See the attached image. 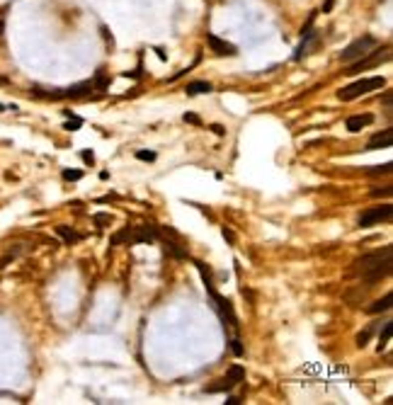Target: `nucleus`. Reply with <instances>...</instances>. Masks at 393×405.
I'll use <instances>...</instances> for the list:
<instances>
[{
    "label": "nucleus",
    "mask_w": 393,
    "mask_h": 405,
    "mask_svg": "<svg viewBox=\"0 0 393 405\" xmlns=\"http://www.w3.org/2000/svg\"><path fill=\"white\" fill-rule=\"evenodd\" d=\"M391 253L393 248L386 245L384 250H376V253H369V255H362L359 260H355L352 265V274H357L367 286H374L379 279L391 274Z\"/></svg>",
    "instance_id": "1"
},
{
    "label": "nucleus",
    "mask_w": 393,
    "mask_h": 405,
    "mask_svg": "<svg viewBox=\"0 0 393 405\" xmlns=\"http://www.w3.org/2000/svg\"><path fill=\"white\" fill-rule=\"evenodd\" d=\"M384 85H386V78H384V75L362 78V80H355V83L345 85L342 90H337V97H340L342 102H352V100L362 97V95H369V92H374V90H381Z\"/></svg>",
    "instance_id": "2"
},
{
    "label": "nucleus",
    "mask_w": 393,
    "mask_h": 405,
    "mask_svg": "<svg viewBox=\"0 0 393 405\" xmlns=\"http://www.w3.org/2000/svg\"><path fill=\"white\" fill-rule=\"evenodd\" d=\"M376 46H379V39L372 37V34H364V37L355 39L352 44L345 46V51L340 54V61H342V63H352L357 58H362L364 54H369V51L376 49Z\"/></svg>",
    "instance_id": "3"
},
{
    "label": "nucleus",
    "mask_w": 393,
    "mask_h": 405,
    "mask_svg": "<svg viewBox=\"0 0 393 405\" xmlns=\"http://www.w3.org/2000/svg\"><path fill=\"white\" fill-rule=\"evenodd\" d=\"M389 58H391V49H389V46H384V49H372L369 54H364L362 58L352 61V66H350L345 73H347V75H355V73H359L362 68H376V66L386 63Z\"/></svg>",
    "instance_id": "4"
},
{
    "label": "nucleus",
    "mask_w": 393,
    "mask_h": 405,
    "mask_svg": "<svg viewBox=\"0 0 393 405\" xmlns=\"http://www.w3.org/2000/svg\"><path fill=\"white\" fill-rule=\"evenodd\" d=\"M391 216H393V206H391V204L372 206V209L362 211V216H359L357 226H359V228H372V226H379V223L391 221Z\"/></svg>",
    "instance_id": "5"
},
{
    "label": "nucleus",
    "mask_w": 393,
    "mask_h": 405,
    "mask_svg": "<svg viewBox=\"0 0 393 405\" xmlns=\"http://www.w3.org/2000/svg\"><path fill=\"white\" fill-rule=\"evenodd\" d=\"M243 379H245V369L241 367V364H233V367L228 369V374H226L224 379H219V384H211V386H206L204 391L206 393H224V391L236 388Z\"/></svg>",
    "instance_id": "6"
},
{
    "label": "nucleus",
    "mask_w": 393,
    "mask_h": 405,
    "mask_svg": "<svg viewBox=\"0 0 393 405\" xmlns=\"http://www.w3.org/2000/svg\"><path fill=\"white\" fill-rule=\"evenodd\" d=\"M206 44H209V49H211L216 56H236V54H238V49H236L231 41L216 37V34H211V32L206 34Z\"/></svg>",
    "instance_id": "7"
},
{
    "label": "nucleus",
    "mask_w": 393,
    "mask_h": 405,
    "mask_svg": "<svg viewBox=\"0 0 393 405\" xmlns=\"http://www.w3.org/2000/svg\"><path fill=\"white\" fill-rule=\"evenodd\" d=\"M158 240V231L153 226H136L129 231V243H153Z\"/></svg>",
    "instance_id": "8"
},
{
    "label": "nucleus",
    "mask_w": 393,
    "mask_h": 405,
    "mask_svg": "<svg viewBox=\"0 0 393 405\" xmlns=\"http://www.w3.org/2000/svg\"><path fill=\"white\" fill-rule=\"evenodd\" d=\"M391 143H393V129L376 131L374 136L369 138V143H367V150H379V148H391Z\"/></svg>",
    "instance_id": "9"
},
{
    "label": "nucleus",
    "mask_w": 393,
    "mask_h": 405,
    "mask_svg": "<svg viewBox=\"0 0 393 405\" xmlns=\"http://www.w3.org/2000/svg\"><path fill=\"white\" fill-rule=\"evenodd\" d=\"M374 122V114H352V117H347V122H345V127L350 134H357V131H362L364 127H369Z\"/></svg>",
    "instance_id": "10"
},
{
    "label": "nucleus",
    "mask_w": 393,
    "mask_h": 405,
    "mask_svg": "<svg viewBox=\"0 0 393 405\" xmlns=\"http://www.w3.org/2000/svg\"><path fill=\"white\" fill-rule=\"evenodd\" d=\"M316 41H318V32H311V29H306V32H303V41L299 44V49H296V54H294V61H301L303 56L308 54L311 44H316Z\"/></svg>",
    "instance_id": "11"
},
{
    "label": "nucleus",
    "mask_w": 393,
    "mask_h": 405,
    "mask_svg": "<svg viewBox=\"0 0 393 405\" xmlns=\"http://www.w3.org/2000/svg\"><path fill=\"white\" fill-rule=\"evenodd\" d=\"M95 85L90 83V80H85V83H75V85H71V88H66V90L61 92V97H85V95H90V90H93Z\"/></svg>",
    "instance_id": "12"
},
{
    "label": "nucleus",
    "mask_w": 393,
    "mask_h": 405,
    "mask_svg": "<svg viewBox=\"0 0 393 405\" xmlns=\"http://www.w3.org/2000/svg\"><path fill=\"white\" fill-rule=\"evenodd\" d=\"M211 83H206V80H194V83H189L185 92H187L189 97H194V95H206V92H211Z\"/></svg>",
    "instance_id": "13"
},
{
    "label": "nucleus",
    "mask_w": 393,
    "mask_h": 405,
    "mask_svg": "<svg viewBox=\"0 0 393 405\" xmlns=\"http://www.w3.org/2000/svg\"><path fill=\"white\" fill-rule=\"evenodd\" d=\"M391 301H393V294L389 291V294L384 296V298H379V301H374L372 306H369V313H384V311H389L391 308Z\"/></svg>",
    "instance_id": "14"
},
{
    "label": "nucleus",
    "mask_w": 393,
    "mask_h": 405,
    "mask_svg": "<svg viewBox=\"0 0 393 405\" xmlns=\"http://www.w3.org/2000/svg\"><path fill=\"white\" fill-rule=\"evenodd\" d=\"M391 335H393V320H386L384 323V330H381V335H379V345H376V350L381 352L389 342H391Z\"/></svg>",
    "instance_id": "15"
},
{
    "label": "nucleus",
    "mask_w": 393,
    "mask_h": 405,
    "mask_svg": "<svg viewBox=\"0 0 393 405\" xmlns=\"http://www.w3.org/2000/svg\"><path fill=\"white\" fill-rule=\"evenodd\" d=\"M56 233H58V236H61L63 240H66L68 245H71V243H78V240H80V236H78L75 231H71L68 226H56Z\"/></svg>",
    "instance_id": "16"
},
{
    "label": "nucleus",
    "mask_w": 393,
    "mask_h": 405,
    "mask_svg": "<svg viewBox=\"0 0 393 405\" xmlns=\"http://www.w3.org/2000/svg\"><path fill=\"white\" fill-rule=\"evenodd\" d=\"M369 194H372L374 199H379V197H391V194H393V184H386V187H381V189L376 187V189H372Z\"/></svg>",
    "instance_id": "17"
},
{
    "label": "nucleus",
    "mask_w": 393,
    "mask_h": 405,
    "mask_svg": "<svg viewBox=\"0 0 393 405\" xmlns=\"http://www.w3.org/2000/svg\"><path fill=\"white\" fill-rule=\"evenodd\" d=\"M68 117H71V119H68V122L63 124V129H68V131H78L80 127H83V119H80V117H73V114H68Z\"/></svg>",
    "instance_id": "18"
},
{
    "label": "nucleus",
    "mask_w": 393,
    "mask_h": 405,
    "mask_svg": "<svg viewBox=\"0 0 393 405\" xmlns=\"http://www.w3.org/2000/svg\"><path fill=\"white\" fill-rule=\"evenodd\" d=\"M93 85H95V88H100V90H105V88L110 85V80H107V75H105V73H102V71H100V73H97V78H95V83H93Z\"/></svg>",
    "instance_id": "19"
},
{
    "label": "nucleus",
    "mask_w": 393,
    "mask_h": 405,
    "mask_svg": "<svg viewBox=\"0 0 393 405\" xmlns=\"http://www.w3.org/2000/svg\"><path fill=\"white\" fill-rule=\"evenodd\" d=\"M80 177H83L80 170H63V180H68V182H75V180H80Z\"/></svg>",
    "instance_id": "20"
},
{
    "label": "nucleus",
    "mask_w": 393,
    "mask_h": 405,
    "mask_svg": "<svg viewBox=\"0 0 393 405\" xmlns=\"http://www.w3.org/2000/svg\"><path fill=\"white\" fill-rule=\"evenodd\" d=\"M391 172V163H386V165H376L369 170V175H389Z\"/></svg>",
    "instance_id": "21"
},
{
    "label": "nucleus",
    "mask_w": 393,
    "mask_h": 405,
    "mask_svg": "<svg viewBox=\"0 0 393 405\" xmlns=\"http://www.w3.org/2000/svg\"><path fill=\"white\" fill-rule=\"evenodd\" d=\"M136 158H138V160H146V163H153V160H155V153H153V150H138Z\"/></svg>",
    "instance_id": "22"
},
{
    "label": "nucleus",
    "mask_w": 393,
    "mask_h": 405,
    "mask_svg": "<svg viewBox=\"0 0 393 405\" xmlns=\"http://www.w3.org/2000/svg\"><path fill=\"white\" fill-rule=\"evenodd\" d=\"M124 240H129V228L127 231H122V233H117V236H112V245H119V243H124Z\"/></svg>",
    "instance_id": "23"
},
{
    "label": "nucleus",
    "mask_w": 393,
    "mask_h": 405,
    "mask_svg": "<svg viewBox=\"0 0 393 405\" xmlns=\"http://www.w3.org/2000/svg\"><path fill=\"white\" fill-rule=\"evenodd\" d=\"M182 119H185L187 124H197V127L202 124V119H199L197 114H192V112H185V114H182Z\"/></svg>",
    "instance_id": "24"
},
{
    "label": "nucleus",
    "mask_w": 393,
    "mask_h": 405,
    "mask_svg": "<svg viewBox=\"0 0 393 405\" xmlns=\"http://www.w3.org/2000/svg\"><path fill=\"white\" fill-rule=\"evenodd\" d=\"M80 158H83V163H88V165H93V163H95V153H93V150H83V153H80Z\"/></svg>",
    "instance_id": "25"
},
{
    "label": "nucleus",
    "mask_w": 393,
    "mask_h": 405,
    "mask_svg": "<svg viewBox=\"0 0 393 405\" xmlns=\"http://www.w3.org/2000/svg\"><path fill=\"white\" fill-rule=\"evenodd\" d=\"M209 129H211V134H216V136H226V129L221 127V124H211Z\"/></svg>",
    "instance_id": "26"
},
{
    "label": "nucleus",
    "mask_w": 393,
    "mask_h": 405,
    "mask_svg": "<svg viewBox=\"0 0 393 405\" xmlns=\"http://www.w3.org/2000/svg\"><path fill=\"white\" fill-rule=\"evenodd\" d=\"M391 95H393L391 90L384 92V105H386V110H389V112H391Z\"/></svg>",
    "instance_id": "27"
},
{
    "label": "nucleus",
    "mask_w": 393,
    "mask_h": 405,
    "mask_svg": "<svg viewBox=\"0 0 393 405\" xmlns=\"http://www.w3.org/2000/svg\"><path fill=\"white\" fill-rule=\"evenodd\" d=\"M95 221H97V223H107V221H110V216H107V214H97V216H95Z\"/></svg>",
    "instance_id": "28"
},
{
    "label": "nucleus",
    "mask_w": 393,
    "mask_h": 405,
    "mask_svg": "<svg viewBox=\"0 0 393 405\" xmlns=\"http://www.w3.org/2000/svg\"><path fill=\"white\" fill-rule=\"evenodd\" d=\"M226 405H241V398H228Z\"/></svg>",
    "instance_id": "29"
},
{
    "label": "nucleus",
    "mask_w": 393,
    "mask_h": 405,
    "mask_svg": "<svg viewBox=\"0 0 393 405\" xmlns=\"http://www.w3.org/2000/svg\"><path fill=\"white\" fill-rule=\"evenodd\" d=\"M224 238H226V240H231V243H233V233H231V231H228V228H224Z\"/></svg>",
    "instance_id": "30"
},
{
    "label": "nucleus",
    "mask_w": 393,
    "mask_h": 405,
    "mask_svg": "<svg viewBox=\"0 0 393 405\" xmlns=\"http://www.w3.org/2000/svg\"><path fill=\"white\" fill-rule=\"evenodd\" d=\"M0 112H5V105H0Z\"/></svg>",
    "instance_id": "31"
},
{
    "label": "nucleus",
    "mask_w": 393,
    "mask_h": 405,
    "mask_svg": "<svg viewBox=\"0 0 393 405\" xmlns=\"http://www.w3.org/2000/svg\"><path fill=\"white\" fill-rule=\"evenodd\" d=\"M0 32H2V19H0Z\"/></svg>",
    "instance_id": "32"
}]
</instances>
